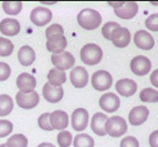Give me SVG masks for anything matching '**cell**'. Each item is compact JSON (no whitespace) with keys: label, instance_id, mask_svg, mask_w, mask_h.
Masks as SVG:
<instances>
[{"label":"cell","instance_id":"6da1fadb","mask_svg":"<svg viewBox=\"0 0 158 147\" xmlns=\"http://www.w3.org/2000/svg\"><path fill=\"white\" fill-rule=\"evenodd\" d=\"M102 22V16L98 11L92 8H85L77 15V23L85 30H95Z\"/></svg>","mask_w":158,"mask_h":147},{"label":"cell","instance_id":"7a4b0ae2","mask_svg":"<svg viewBox=\"0 0 158 147\" xmlns=\"http://www.w3.org/2000/svg\"><path fill=\"white\" fill-rule=\"evenodd\" d=\"M80 58L82 62L87 65H96L103 58V51L100 45L95 43H87L82 47L80 51Z\"/></svg>","mask_w":158,"mask_h":147},{"label":"cell","instance_id":"3957f363","mask_svg":"<svg viewBox=\"0 0 158 147\" xmlns=\"http://www.w3.org/2000/svg\"><path fill=\"white\" fill-rule=\"evenodd\" d=\"M106 134L112 137H119L127 132V123L122 116L108 117L105 123Z\"/></svg>","mask_w":158,"mask_h":147},{"label":"cell","instance_id":"277c9868","mask_svg":"<svg viewBox=\"0 0 158 147\" xmlns=\"http://www.w3.org/2000/svg\"><path fill=\"white\" fill-rule=\"evenodd\" d=\"M91 83H92V86L96 91L103 92V91L110 90V87L113 84V78L105 70H98L95 73H93Z\"/></svg>","mask_w":158,"mask_h":147},{"label":"cell","instance_id":"5b68a950","mask_svg":"<svg viewBox=\"0 0 158 147\" xmlns=\"http://www.w3.org/2000/svg\"><path fill=\"white\" fill-rule=\"evenodd\" d=\"M51 61H52L54 68L61 70V71H65L69 69H72V66L75 64V58L72 55V53L68 52V51L52 54L51 55Z\"/></svg>","mask_w":158,"mask_h":147},{"label":"cell","instance_id":"8992f818","mask_svg":"<svg viewBox=\"0 0 158 147\" xmlns=\"http://www.w3.org/2000/svg\"><path fill=\"white\" fill-rule=\"evenodd\" d=\"M16 101L20 108L30 110V108L35 107L39 104L40 97L39 94L37 93V91H33V92L30 93H23L19 91L16 95Z\"/></svg>","mask_w":158,"mask_h":147},{"label":"cell","instance_id":"52a82bcc","mask_svg":"<svg viewBox=\"0 0 158 147\" xmlns=\"http://www.w3.org/2000/svg\"><path fill=\"white\" fill-rule=\"evenodd\" d=\"M71 125L74 131H84L89 125V112L85 108H75L71 116Z\"/></svg>","mask_w":158,"mask_h":147},{"label":"cell","instance_id":"ba28073f","mask_svg":"<svg viewBox=\"0 0 158 147\" xmlns=\"http://www.w3.org/2000/svg\"><path fill=\"white\" fill-rule=\"evenodd\" d=\"M131 70L136 75H146L152 70V62L147 57L137 55L131 61Z\"/></svg>","mask_w":158,"mask_h":147},{"label":"cell","instance_id":"9c48e42d","mask_svg":"<svg viewBox=\"0 0 158 147\" xmlns=\"http://www.w3.org/2000/svg\"><path fill=\"white\" fill-rule=\"evenodd\" d=\"M132 40V34L127 28L124 27H117L111 34V41L117 48H125L129 44Z\"/></svg>","mask_w":158,"mask_h":147},{"label":"cell","instance_id":"30bf717a","mask_svg":"<svg viewBox=\"0 0 158 147\" xmlns=\"http://www.w3.org/2000/svg\"><path fill=\"white\" fill-rule=\"evenodd\" d=\"M51 19H52V12L45 7H42V6L35 7L30 15V20L32 21V23H34L38 27L45 26L47 23L50 22Z\"/></svg>","mask_w":158,"mask_h":147},{"label":"cell","instance_id":"8fae6325","mask_svg":"<svg viewBox=\"0 0 158 147\" xmlns=\"http://www.w3.org/2000/svg\"><path fill=\"white\" fill-rule=\"evenodd\" d=\"M119 105H121V100L113 92H107L100 97L101 108L107 113H114L119 108Z\"/></svg>","mask_w":158,"mask_h":147},{"label":"cell","instance_id":"7c38bea8","mask_svg":"<svg viewBox=\"0 0 158 147\" xmlns=\"http://www.w3.org/2000/svg\"><path fill=\"white\" fill-rule=\"evenodd\" d=\"M70 79L71 83L73 84L74 87L82 89L87 85L89 83V73H87L86 69L83 66H75L72 69L71 73H70Z\"/></svg>","mask_w":158,"mask_h":147},{"label":"cell","instance_id":"4fadbf2b","mask_svg":"<svg viewBox=\"0 0 158 147\" xmlns=\"http://www.w3.org/2000/svg\"><path fill=\"white\" fill-rule=\"evenodd\" d=\"M134 43L142 50H152L155 45L154 37L145 30H138L134 34Z\"/></svg>","mask_w":158,"mask_h":147},{"label":"cell","instance_id":"5bb4252c","mask_svg":"<svg viewBox=\"0 0 158 147\" xmlns=\"http://www.w3.org/2000/svg\"><path fill=\"white\" fill-rule=\"evenodd\" d=\"M17 86H18L20 92H33L35 86H37V80L32 74L23 72V73L19 74V76L17 78Z\"/></svg>","mask_w":158,"mask_h":147},{"label":"cell","instance_id":"9a60e30c","mask_svg":"<svg viewBox=\"0 0 158 147\" xmlns=\"http://www.w3.org/2000/svg\"><path fill=\"white\" fill-rule=\"evenodd\" d=\"M42 93L44 99L50 103H58L62 100L63 97V89L62 86H56V85H52L49 82L43 85Z\"/></svg>","mask_w":158,"mask_h":147},{"label":"cell","instance_id":"2e32d148","mask_svg":"<svg viewBox=\"0 0 158 147\" xmlns=\"http://www.w3.org/2000/svg\"><path fill=\"white\" fill-rule=\"evenodd\" d=\"M148 115H149V111H148V108L146 106H143V105L135 106L129 112V123L132 124L133 126H139L143 123H145L146 120L148 118Z\"/></svg>","mask_w":158,"mask_h":147},{"label":"cell","instance_id":"e0dca14e","mask_svg":"<svg viewBox=\"0 0 158 147\" xmlns=\"http://www.w3.org/2000/svg\"><path fill=\"white\" fill-rule=\"evenodd\" d=\"M116 92L119 95L125 97H129L134 95L137 91V84L132 79H122L115 84Z\"/></svg>","mask_w":158,"mask_h":147},{"label":"cell","instance_id":"ac0fdd59","mask_svg":"<svg viewBox=\"0 0 158 147\" xmlns=\"http://www.w3.org/2000/svg\"><path fill=\"white\" fill-rule=\"evenodd\" d=\"M50 124L53 129L64 131L69 126V115L66 112L61 110L53 111L50 113Z\"/></svg>","mask_w":158,"mask_h":147},{"label":"cell","instance_id":"d6986e66","mask_svg":"<svg viewBox=\"0 0 158 147\" xmlns=\"http://www.w3.org/2000/svg\"><path fill=\"white\" fill-rule=\"evenodd\" d=\"M114 12H115V15L118 18L128 20V19L134 18L137 15V12H138V5L136 2H134V1H126L121 8L114 9Z\"/></svg>","mask_w":158,"mask_h":147},{"label":"cell","instance_id":"ffe728a7","mask_svg":"<svg viewBox=\"0 0 158 147\" xmlns=\"http://www.w3.org/2000/svg\"><path fill=\"white\" fill-rule=\"evenodd\" d=\"M0 32L7 37H13L20 32V23L17 19L6 18L0 22Z\"/></svg>","mask_w":158,"mask_h":147},{"label":"cell","instance_id":"44dd1931","mask_svg":"<svg viewBox=\"0 0 158 147\" xmlns=\"http://www.w3.org/2000/svg\"><path fill=\"white\" fill-rule=\"evenodd\" d=\"M107 121V115L104 113H95L91 121V128L98 136H105V123Z\"/></svg>","mask_w":158,"mask_h":147},{"label":"cell","instance_id":"7402d4cb","mask_svg":"<svg viewBox=\"0 0 158 147\" xmlns=\"http://www.w3.org/2000/svg\"><path fill=\"white\" fill-rule=\"evenodd\" d=\"M18 60L23 66H29L35 60V52L29 45H23L18 51Z\"/></svg>","mask_w":158,"mask_h":147},{"label":"cell","instance_id":"603a6c76","mask_svg":"<svg viewBox=\"0 0 158 147\" xmlns=\"http://www.w3.org/2000/svg\"><path fill=\"white\" fill-rule=\"evenodd\" d=\"M48 82L56 86H62V84L66 82V74L64 71H61L58 69H51L48 73Z\"/></svg>","mask_w":158,"mask_h":147},{"label":"cell","instance_id":"cb8c5ba5","mask_svg":"<svg viewBox=\"0 0 158 147\" xmlns=\"http://www.w3.org/2000/svg\"><path fill=\"white\" fill-rule=\"evenodd\" d=\"M13 110V101L10 95H0V117H5L9 115Z\"/></svg>","mask_w":158,"mask_h":147},{"label":"cell","instance_id":"d4e9b609","mask_svg":"<svg viewBox=\"0 0 158 147\" xmlns=\"http://www.w3.org/2000/svg\"><path fill=\"white\" fill-rule=\"evenodd\" d=\"M45 37L47 41H53V40H58L64 37V29L63 27L59 23L51 24L47 30H45Z\"/></svg>","mask_w":158,"mask_h":147},{"label":"cell","instance_id":"484cf974","mask_svg":"<svg viewBox=\"0 0 158 147\" xmlns=\"http://www.w3.org/2000/svg\"><path fill=\"white\" fill-rule=\"evenodd\" d=\"M68 47V40L65 37L61 38L58 40H53V41H47V49L48 51L54 53H60L63 52L65 50V48Z\"/></svg>","mask_w":158,"mask_h":147},{"label":"cell","instance_id":"4316f807","mask_svg":"<svg viewBox=\"0 0 158 147\" xmlns=\"http://www.w3.org/2000/svg\"><path fill=\"white\" fill-rule=\"evenodd\" d=\"M74 147H94V139L89 134H77L73 139Z\"/></svg>","mask_w":158,"mask_h":147},{"label":"cell","instance_id":"83f0119b","mask_svg":"<svg viewBox=\"0 0 158 147\" xmlns=\"http://www.w3.org/2000/svg\"><path fill=\"white\" fill-rule=\"evenodd\" d=\"M140 101L146 103H157L158 102V91L152 89V87H146L143 89L139 93Z\"/></svg>","mask_w":158,"mask_h":147},{"label":"cell","instance_id":"f1b7e54d","mask_svg":"<svg viewBox=\"0 0 158 147\" xmlns=\"http://www.w3.org/2000/svg\"><path fill=\"white\" fill-rule=\"evenodd\" d=\"M2 9L7 15L16 16L19 15L22 10V2L20 1H3Z\"/></svg>","mask_w":158,"mask_h":147},{"label":"cell","instance_id":"f546056e","mask_svg":"<svg viewBox=\"0 0 158 147\" xmlns=\"http://www.w3.org/2000/svg\"><path fill=\"white\" fill-rule=\"evenodd\" d=\"M6 145L7 147H27L28 146V138L23 134L12 135L8 138Z\"/></svg>","mask_w":158,"mask_h":147},{"label":"cell","instance_id":"4dcf8cb0","mask_svg":"<svg viewBox=\"0 0 158 147\" xmlns=\"http://www.w3.org/2000/svg\"><path fill=\"white\" fill-rule=\"evenodd\" d=\"M13 43L7 38H0V57H9L13 52Z\"/></svg>","mask_w":158,"mask_h":147},{"label":"cell","instance_id":"1f68e13d","mask_svg":"<svg viewBox=\"0 0 158 147\" xmlns=\"http://www.w3.org/2000/svg\"><path fill=\"white\" fill-rule=\"evenodd\" d=\"M72 134L68 131H61L58 134V144L60 147H70L72 144Z\"/></svg>","mask_w":158,"mask_h":147},{"label":"cell","instance_id":"d6a6232c","mask_svg":"<svg viewBox=\"0 0 158 147\" xmlns=\"http://www.w3.org/2000/svg\"><path fill=\"white\" fill-rule=\"evenodd\" d=\"M38 125L43 131H53V127L50 124V113H43L38 118Z\"/></svg>","mask_w":158,"mask_h":147},{"label":"cell","instance_id":"836d02e7","mask_svg":"<svg viewBox=\"0 0 158 147\" xmlns=\"http://www.w3.org/2000/svg\"><path fill=\"white\" fill-rule=\"evenodd\" d=\"M13 131V125L8 120H0V138L11 134Z\"/></svg>","mask_w":158,"mask_h":147},{"label":"cell","instance_id":"e575fe53","mask_svg":"<svg viewBox=\"0 0 158 147\" xmlns=\"http://www.w3.org/2000/svg\"><path fill=\"white\" fill-rule=\"evenodd\" d=\"M117 27H119V24L117 22H114V21H108L106 22L102 28V34L103 37L105 38L106 40H111V34L114 31V29H116Z\"/></svg>","mask_w":158,"mask_h":147},{"label":"cell","instance_id":"d590c367","mask_svg":"<svg viewBox=\"0 0 158 147\" xmlns=\"http://www.w3.org/2000/svg\"><path fill=\"white\" fill-rule=\"evenodd\" d=\"M145 26L150 31H158V13L150 15L145 20Z\"/></svg>","mask_w":158,"mask_h":147},{"label":"cell","instance_id":"8d00e7d4","mask_svg":"<svg viewBox=\"0 0 158 147\" xmlns=\"http://www.w3.org/2000/svg\"><path fill=\"white\" fill-rule=\"evenodd\" d=\"M10 74H11L10 65L7 64L6 62H0V82L8 80Z\"/></svg>","mask_w":158,"mask_h":147},{"label":"cell","instance_id":"74e56055","mask_svg":"<svg viewBox=\"0 0 158 147\" xmlns=\"http://www.w3.org/2000/svg\"><path fill=\"white\" fill-rule=\"evenodd\" d=\"M121 147H139V142L134 136H126L122 139Z\"/></svg>","mask_w":158,"mask_h":147},{"label":"cell","instance_id":"f35d334b","mask_svg":"<svg viewBox=\"0 0 158 147\" xmlns=\"http://www.w3.org/2000/svg\"><path fill=\"white\" fill-rule=\"evenodd\" d=\"M149 145L150 147H158V129L149 135Z\"/></svg>","mask_w":158,"mask_h":147},{"label":"cell","instance_id":"ab89813d","mask_svg":"<svg viewBox=\"0 0 158 147\" xmlns=\"http://www.w3.org/2000/svg\"><path fill=\"white\" fill-rule=\"evenodd\" d=\"M149 80H150V83L153 84L155 87H157L158 89V69L157 70H155L153 73L150 74Z\"/></svg>","mask_w":158,"mask_h":147},{"label":"cell","instance_id":"60d3db41","mask_svg":"<svg viewBox=\"0 0 158 147\" xmlns=\"http://www.w3.org/2000/svg\"><path fill=\"white\" fill-rule=\"evenodd\" d=\"M124 2H125V1H117V2H114V1H110V2H108V5L111 6V7H113L114 9H118V8H121L122 6L124 5Z\"/></svg>","mask_w":158,"mask_h":147},{"label":"cell","instance_id":"b9f144b4","mask_svg":"<svg viewBox=\"0 0 158 147\" xmlns=\"http://www.w3.org/2000/svg\"><path fill=\"white\" fill-rule=\"evenodd\" d=\"M37 147H56V146L53 144H51V143H41Z\"/></svg>","mask_w":158,"mask_h":147},{"label":"cell","instance_id":"7bdbcfd3","mask_svg":"<svg viewBox=\"0 0 158 147\" xmlns=\"http://www.w3.org/2000/svg\"><path fill=\"white\" fill-rule=\"evenodd\" d=\"M0 147H7V145H6V144H1V145H0Z\"/></svg>","mask_w":158,"mask_h":147}]
</instances>
